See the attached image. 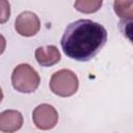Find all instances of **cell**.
Masks as SVG:
<instances>
[{
    "label": "cell",
    "instance_id": "cell-3",
    "mask_svg": "<svg viewBox=\"0 0 133 133\" xmlns=\"http://www.w3.org/2000/svg\"><path fill=\"white\" fill-rule=\"evenodd\" d=\"M49 86L52 92L59 97H71L78 90L79 80L74 72L62 69L52 75Z\"/></svg>",
    "mask_w": 133,
    "mask_h": 133
},
{
    "label": "cell",
    "instance_id": "cell-4",
    "mask_svg": "<svg viewBox=\"0 0 133 133\" xmlns=\"http://www.w3.org/2000/svg\"><path fill=\"white\" fill-rule=\"evenodd\" d=\"M32 121L39 130L53 129L58 122V112L49 104H41L32 112Z\"/></svg>",
    "mask_w": 133,
    "mask_h": 133
},
{
    "label": "cell",
    "instance_id": "cell-9",
    "mask_svg": "<svg viewBox=\"0 0 133 133\" xmlns=\"http://www.w3.org/2000/svg\"><path fill=\"white\" fill-rule=\"evenodd\" d=\"M102 3L101 0H78L74 3V6L80 12L92 14L100 9Z\"/></svg>",
    "mask_w": 133,
    "mask_h": 133
},
{
    "label": "cell",
    "instance_id": "cell-2",
    "mask_svg": "<svg viewBox=\"0 0 133 133\" xmlns=\"http://www.w3.org/2000/svg\"><path fill=\"white\" fill-rule=\"evenodd\" d=\"M39 75L28 63L17 65L11 74V84L17 91L23 94H31L36 90L39 85Z\"/></svg>",
    "mask_w": 133,
    "mask_h": 133
},
{
    "label": "cell",
    "instance_id": "cell-1",
    "mask_svg": "<svg viewBox=\"0 0 133 133\" xmlns=\"http://www.w3.org/2000/svg\"><path fill=\"white\" fill-rule=\"evenodd\" d=\"M107 42L106 28L91 20L80 19L66 26L60 45L64 54L77 61L92 59Z\"/></svg>",
    "mask_w": 133,
    "mask_h": 133
},
{
    "label": "cell",
    "instance_id": "cell-10",
    "mask_svg": "<svg viewBox=\"0 0 133 133\" xmlns=\"http://www.w3.org/2000/svg\"><path fill=\"white\" fill-rule=\"evenodd\" d=\"M10 16V4L6 0H0V24L8 21Z\"/></svg>",
    "mask_w": 133,
    "mask_h": 133
},
{
    "label": "cell",
    "instance_id": "cell-8",
    "mask_svg": "<svg viewBox=\"0 0 133 133\" xmlns=\"http://www.w3.org/2000/svg\"><path fill=\"white\" fill-rule=\"evenodd\" d=\"M115 14L123 20L122 22L125 23L126 21L132 22L133 18V1H114L113 3Z\"/></svg>",
    "mask_w": 133,
    "mask_h": 133
},
{
    "label": "cell",
    "instance_id": "cell-11",
    "mask_svg": "<svg viewBox=\"0 0 133 133\" xmlns=\"http://www.w3.org/2000/svg\"><path fill=\"white\" fill-rule=\"evenodd\" d=\"M5 47H6V41H5V37H4L2 34H0V55L4 52Z\"/></svg>",
    "mask_w": 133,
    "mask_h": 133
},
{
    "label": "cell",
    "instance_id": "cell-5",
    "mask_svg": "<svg viewBox=\"0 0 133 133\" xmlns=\"http://www.w3.org/2000/svg\"><path fill=\"white\" fill-rule=\"evenodd\" d=\"M41 28L38 17L32 11L21 12L15 21V29L22 36H33Z\"/></svg>",
    "mask_w": 133,
    "mask_h": 133
},
{
    "label": "cell",
    "instance_id": "cell-6",
    "mask_svg": "<svg viewBox=\"0 0 133 133\" xmlns=\"http://www.w3.org/2000/svg\"><path fill=\"white\" fill-rule=\"evenodd\" d=\"M23 126V115L18 110H5L0 113V131L15 133Z\"/></svg>",
    "mask_w": 133,
    "mask_h": 133
},
{
    "label": "cell",
    "instance_id": "cell-7",
    "mask_svg": "<svg viewBox=\"0 0 133 133\" xmlns=\"http://www.w3.org/2000/svg\"><path fill=\"white\" fill-rule=\"evenodd\" d=\"M60 52L55 46L38 47L35 50V59L42 66H52L60 60Z\"/></svg>",
    "mask_w": 133,
    "mask_h": 133
},
{
    "label": "cell",
    "instance_id": "cell-12",
    "mask_svg": "<svg viewBox=\"0 0 133 133\" xmlns=\"http://www.w3.org/2000/svg\"><path fill=\"white\" fill-rule=\"evenodd\" d=\"M2 99H3V91H2V89H1V87H0V103H1Z\"/></svg>",
    "mask_w": 133,
    "mask_h": 133
}]
</instances>
